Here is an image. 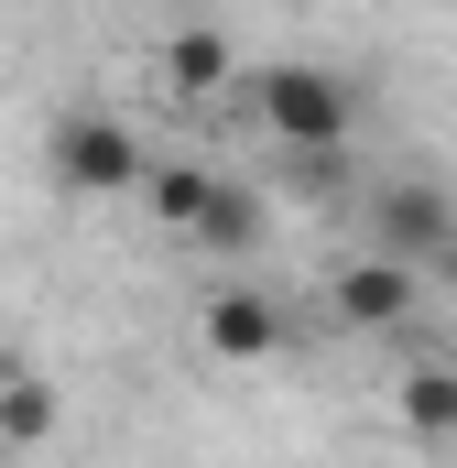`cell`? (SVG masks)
Instances as JSON below:
<instances>
[{"mask_svg": "<svg viewBox=\"0 0 457 468\" xmlns=\"http://www.w3.org/2000/svg\"><path fill=\"white\" fill-rule=\"evenodd\" d=\"M164 77H175L186 99L228 88V33H207V22H197V33H175V44H164Z\"/></svg>", "mask_w": 457, "mask_h": 468, "instance_id": "30bf717a", "label": "cell"}, {"mask_svg": "<svg viewBox=\"0 0 457 468\" xmlns=\"http://www.w3.org/2000/svg\"><path fill=\"white\" fill-rule=\"evenodd\" d=\"M0 447H55V381H0Z\"/></svg>", "mask_w": 457, "mask_h": 468, "instance_id": "9c48e42d", "label": "cell"}, {"mask_svg": "<svg viewBox=\"0 0 457 468\" xmlns=\"http://www.w3.org/2000/svg\"><path fill=\"white\" fill-rule=\"evenodd\" d=\"M370 229H381V261L436 272V261L457 250V197H447V175H392V186L370 197Z\"/></svg>", "mask_w": 457, "mask_h": 468, "instance_id": "3957f363", "label": "cell"}, {"mask_svg": "<svg viewBox=\"0 0 457 468\" xmlns=\"http://www.w3.org/2000/svg\"><path fill=\"white\" fill-rule=\"evenodd\" d=\"M261 229H272V207H261V186H250V175H218L186 239H207V250H228V261H239V250H261Z\"/></svg>", "mask_w": 457, "mask_h": 468, "instance_id": "8992f818", "label": "cell"}, {"mask_svg": "<svg viewBox=\"0 0 457 468\" xmlns=\"http://www.w3.org/2000/svg\"><path fill=\"white\" fill-rule=\"evenodd\" d=\"M283 186L294 197H348V153H283Z\"/></svg>", "mask_w": 457, "mask_h": 468, "instance_id": "8fae6325", "label": "cell"}, {"mask_svg": "<svg viewBox=\"0 0 457 468\" xmlns=\"http://www.w3.org/2000/svg\"><path fill=\"white\" fill-rule=\"evenodd\" d=\"M44 164H55V186L66 197H131L142 175H153V153H142V131L110 110H66L44 131Z\"/></svg>", "mask_w": 457, "mask_h": 468, "instance_id": "7a4b0ae2", "label": "cell"}, {"mask_svg": "<svg viewBox=\"0 0 457 468\" xmlns=\"http://www.w3.org/2000/svg\"><path fill=\"white\" fill-rule=\"evenodd\" d=\"M327 305H338V327L359 338H403L414 327V305H425V272H403V261H338V283H327Z\"/></svg>", "mask_w": 457, "mask_h": 468, "instance_id": "277c9868", "label": "cell"}, {"mask_svg": "<svg viewBox=\"0 0 457 468\" xmlns=\"http://www.w3.org/2000/svg\"><path fill=\"white\" fill-rule=\"evenodd\" d=\"M392 414H403L414 447H457V370H447V359H414L403 392H392Z\"/></svg>", "mask_w": 457, "mask_h": 468, "instance_id": "52a82bcc", "label": "cell"}, {"mask_svg": "<svg viewBox=\"0 0 457 468\" xmlns=\"http://www.w3.org/2000/svg\"><path fill=\"white\" fill-rule=\"evenodd\" d=\"M207 349L218 359H272L283 349V305L250 294V283H218V294H207Z\"/></svg>", "mask_w": 457, "mask_h": 468, "instance_id": "5b68a950", "label": "cell"}, {"mask_svg": "<svg viewBox=\"0 0 457 468\" xmlns=\"http://www.w3.org/2000/svg\"><path fill=\"white\" fill-rule=\"evenodd\" d=\"M436 272H447V283H457V250H447V261H436Z\"/></svg>", "mask_w": 457, "mask_h": 468, "instance_id": "7c38bea8", "label": "cell"}, {"mask_svg": "<svg viewBox=\"0 0 457 468\" xmlns=\"http://www.w3.org/2000/svg\"><path fill=\"white\" fill-rule=\"evenodd\" d=\"M207 186H218V164H197V153H153V175H142V197H153V218H164V229H197Z\"/></svg>", "mask_w": 457, "mask_h": 468, "instance_id": "ba28073f", "label": "cell"}, {"mask_svg": "<svg viewBox=\"0 0 457 468\" xmlns=\"http://www.w3.org/2000/svg\"><path fill=\"white\" fill-rule=\"evenodd\" d=\"M250 110L272 120V142L283 153H348V77H327V66H305V55H283V66H261L250 77Z\"/></svg>", "mask_w": 457, "mask_h": 468, "instance_id": "6da1fadb", "label": "cell"}]
</instances>
